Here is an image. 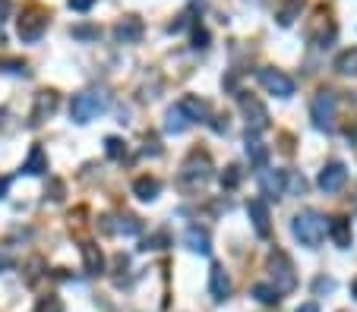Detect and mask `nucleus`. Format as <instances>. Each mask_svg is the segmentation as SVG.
Segmentation results:
<instances>
[{"label":"nucleus","mask_w":357,"mask_h":312,"mask_svg":"<svg viewBox=\"0 0 357 312\" xmlns=\"http://www.w3.org/2000/svg\"><path fill=\"white\" fill-rule=\"evenodd\" d=\"M284 186H288V174L284 171H262L260 174V189L269 199H278L284 196Z\"/></svg>","instance_id":"11"},{"label":"nucleus","mask_w":357,"mask_h":312,"mask_svg":"<svg viewBox=\"0 0 357 312\" xmlns=\"http://www.w3.org/2000/svg\"><path fill=\"white\" fill-rule=\"evenodd\" d=\"M82 262H86V271H89V275H102L104 271V256L95 243H82Z\"/></svg>","instance_id":"17"},{"label":"nucleus","mask_w":357,"mask_h":312,"mask_svg":"<svg viewBox=\"0 0 357 312\" xmlns=\"http://www.w3.org/2000/svg\"><path fill=\"white\" fill-rule=\"evenodd\" d=\"M114 38L124 41V45H133V41L142 38V23L136 19V16H124V19L117 23V29H114Z\"/></svg>","instance_id":"14"},{"label":"nucleus","mask_w":357,"mask_h":312,"mask_svg":"<svg viewBox=\"0 0 357 312\" xmlns=\"http://www.w3.org/2000/svg\"><path fill=\"white\" fill-rule=\"evenodd\" d=\"M67 7L73 10V13H89V10L95 7V0H67Z\"/></svg>","instance_id":"31"},{"label":"nucleus","mask_w":357,"mask_h":312,"mask_svg":"<svg viewBox=\"0 0 357 312\" xmlns=\"http://www.w3.org/2000/svg\"><path fill=\"white\" fill-rule=\"evenodd\" d=\"M117 231H124V233H139V221H136V218H124V221L117 224Z\"/></svg>","instance_id":"32"},{"label":"nucleus","mask_w":357,"mask_h":312,"mask_svg":"<svg viewBox=\"0 0 357 312\" xmlns=\"http://www.w3.org/2000/svg\"><path fill=\"white\" fill-rule=\"evenodd\" d=\"M247 215H250V221H253V231L260 233V237H269V205H266V199L250 202V205H247Z\"/></svg>","instance_id":"13"},{"label":"nucleus","mask_w":357,"mask_h":312,"mask_svg":"<svg viewBox=\"0 0 357 312\" xmlns=\"http://www.w3.org/2000/svg\"><path fill=\"white\" fill-rule=\"evenodd\" d=\"M300 10H304V0H284L282 7H278V13H276L278 25H282V29H288V25L300 16Z\"/></svg>","instance_id":"21"},{"label":"nucleus","mask_w":357,"mask_h":312,"mask_svg":"<svg viewBox=\"0 0 357 312\" xmlns=\"http://www.w3.org/2000/svg\"><path fill=\"white\" fill-rule=\"evenodd\" d=\"M193 48H196V51L209 48V32L202 29V25H196V29H193Z\"/></svg>","instance_id":"29"},{"label":"nucleus","mask_w":357,"mask_h":312,"mask_svg":"<svg viewBox=\"0 0 357 312\" xmlns=\"http://www.w3.org/2000/svg\"><path fill=\"white\" fill-rule=\"evenodd\" d=\"M7 189H10V177H0V199L7 196Z\"/></svg>","instance_id":"35"},{"label":"nucleus","mask_w":357,"mask_h":312,"mask_svg":"<svg viewBox=\"0 0 357 312\" xmlns=\"http://www.w3.org/2000/svg\"><path fill=\"white\" fill-rule=\"evenodd\" d=\"M177 107L186 114V120L190 123H196V120H202L206 117V101H200L196 95H186V98H180L177 101Z\"/></svg>","instance_id":"20"},{"label":"nucleus","mask_w":357,"mask_h":312,"mask_svg":"<svg viewBox=\"0 0 357 312\" xmlns=\"http://www.w3.org/2000/svg\"><path fill=\"white\" fill-rule=\"evenodd\" d=\"M0 70L3 73H26V63L23 60H0Z\"/></svg>","instance_id":"30"},{"label":"nucleus","mask_w":357,"mask_h":312,"mask_svg":"<svg viewBox=\"0 0 357 312\" xmlns=\"http://www.w3.org/2000/svg\"><path fill=\"white\" fill-rule=\"evenodd\" d=\"M298 312H320V306H316V303H304Z\"/></svg>","instance_id":"36"},{"label":"nucleus","mask_w":357,"mask_h":312,"mask_svg":"<svg viewBox=\"0 0 357 312\" xmlns=\"http://www.w3.org/2000/svg\"><path fill=\"white\" fill-rule=\"evenodd\" d=\"M104 107H108V98H104L102 92H79V95L73 98V104H70V117H73L76 123H89L98 114H104Z\"/></svg>","instance_id":"2"},{"label":"nucleus","mask_w":357,"mask_h":312,"mask_svg":"<svg viewBox=\"0 0 357 312\" xmlns=\"http://www.w3.org/2000/svg\"><path fill=\"white\" fill-rule=\"evenodd\" d=\"M326 227H329V221L320 215V211H300V215L291 221V231H294V237H298L300 243L307 246V249H316V246L322 243V237H326Z\"/></svg>","instance_id":"1"},{"label":"nucleus","mask_w":357,"mask_h":312,"mask_svg":"<svg viewBox=\"0 0 357 312\" xmlns=\"http://www.w3.org/2000/svg\"><path fill=\"white\" fill-rule=\"evenodd\" d=\"M335 107H338V101H335L332 92H320V95H316V101H313V107H310L313 127L322 129V133H332V127H335Z\"/></svg>","instance_id":"4"},{"label":"nucleus","mask_w":357,"mask_h":312,"mask_svg":"<svg viewBox=\"0 0 357 312\" xmlns=\"http://www.w3.org/2000/svg\"><path fill=\"white\" fill-rule=\"evenodd\" d=\"M184 243L193 249V253H200V256H209L212 253V243H209V233L206 231H200V227H186V233H184Z\"/></svg>","instance_id":"16"},{"label":"nucleus","mask_w":357,"mask_h":312,"mask_svg":"<svg viewBox=\"0 0 357 312\" xmlns=\"http://www.w3.org/2000/svg\"><path fill=\"white\" fill-rule=\"evenodd\" d=\"M345 180H348V167H345L342 161H332L320 171V180H316V183H320L322 193H338L345 186Z\"/></svg>","instance_id":"8"},{"label":"nucleus","mask_w":357,"mask_h":312,"mask_svg":"<svg viewBox=\"0 0 357 312\" xmlns=\"http://www.w3.org/2000/svg\"><path fill=\"white\" fill-rule=\"evenodd\" d=\"M23 171L32 174V177H38V174L48 171V155H45V149H41V145H32L29 158H26V164H23Z\"/></svg>","instance_id":"18"},{"label":"nucleus","mask_w":357,"mask_h":312,"mask_svg":"<svg viewBox=\"0 0 357 312\" xmlns=\"http://www.w3.org/2000/svg\"><path fill=\"white\" fill-rule=\"evenodd\" d=\"M186 127H190V120H186V114L174 104L171 111H168V117H164V129H168V133H184Z\"/></svg>","instance_id":"23"},{"label":"nucleus","mask_w":357,"mask_h":312,"mask_svg":"<svg viewBox=\"0 0 357 312\" xmlns=\"http://www.w3.org/2000/svg\"><path fill=\"white\" fill-rule=\"evenodd\" d=\"M10 7H13L10 0H0V23H3V19H7V16H10Z\"/></svg>","instance_id":"34"},{"label":"nucleus","mask_w":357,"mask_h":312,"mask_svg":"<svg viewBox=\"0 0 357 312\" xmlns=\"http://www.w3.org/2000/svg\"><path fill=\"white\" fill-rule=\"evenodd\" d=\"M335 70L342 76H357V48H348L335 57Z\"/></svg>","instance_id":"22"},{"label":"nucleus","mask_w":357,"mask_h":312,"mask_svg":"<svg viewBox=\"0 0 357 312\" xmlns=\"http://www.w3.org/2000/svg\"><path fill=\"white\" fill-rule=\"evenodd\" d=\"M7 262H10V259H7V256H0V265H7Z\"/></svg>","instance_id":"38"},{"label":"nucleus","mask_w":357,"mask_h":312,"mask_svg":"<svg viewBox=\"0 0 357 312\" xmlns=\"http://www.w3.org/2000/svg\"><path fill=\"white\" fill-rule=\"evenodd\" d=\"M260 82H262V89L269 92V95H276V98H291L294 95V79L291 76H284L282 70H260Z\"/></svg>","instance_id":"5"},{"label":"nucleus","mask_w":357,"mask_h":312,"mask_svg":"<svg viewBox=\"0 0 357 312\" xmlns=\"http://www.w3.org/2000/svg\"><path fill=\"white\" fill-rule=\"evenodd\" d=\"M104 152H108L111 161H120V158L127 155V142L117 139V136H108V139H104Z\"/></svg>","instance_id":"26"},{"label":"nucleus","mask_w":357,"mask_h":312,"mask_svg":"<svg viewBox=\"0 0 357 312\" xmlns=\"http://www.w3.org/2000/svg\"><path fill=\"white\" fill-rule=\"evenodd\" d=\"M247 158H250L253 164H266V158H269L266 145H262V142H256L250 133H247Z\"/></svg>","instance_id":"25"},{"label":"nucleus","mask_w":357,"mask_h":312,"mask_svg":"<svg viewBox=\"0 0 357 312\" xmlns=\"http://www.w3.org/2000/svg\"><path fill=\"white\" fill-rule=\"evenodd\" d=\"M332 287H335V284L329 281V278H320V281L313 284V290H316V293H322V290H326V293H329V290H332Z\"/></svg>","instance_id":"33"},{"label":"nucleus","mask_w":357,"mask_h":312,"mask_svg":"<svg viewBox=\"0 0 357 312\" xmlns=\"http://www.w3.org/2000/svg\"><path fill=\"white\" fill-rule=\"evenodd\" d=\"M35 312H64V303H60L57 297H45L35 306Z\"/></svg>","instance_id":"28"},{"label":"nucleus","mask_w":357,"mask_h":312,"mask_svg":"<svg viewBox=\"0 0 357 312\" xmlns=\"http://www.w3.org/2000/svg\"><path fill=\"white\" fill-rule=\"evenodd\" d=\"M209 171H212V164H209V158L206 155H200V152H193L190 155V161L184 164V183H190V186H196V183H206L209 180Z\"/></svg>","instance_id":"9"},{"label":"nucleus","mask_w":357,"mask_h":312,"mask_svg":"<svg viewBox=\"0 0 357 312\" xmlns=\"http://www.w3.org/2000/svg\"><path fill=\"white\" fill-rule=\"evenodd\" d=\"M269 275H272V287L278 290V293H288V290L298 287V278H294V265H291V259L282 253V249H276V253L269 256Z\"/></svg>","instance_id":"3"},{"label":"nucleus","mask_w":357,"mask_h":312,"mask_svg":"<svg viewBox=\"0 0 357 312\" xmlns=\"http://www.w3.org/2000/svg\"><path fill=\"white\" fill-rule=\"evenodd\" d=\"M57 111V92H38L35 107H32V127H38L41 120H48Z\"/></svg>","instance_id":"12"},{"label":"nucleus","mask_w":357,"mask_h":312,"mask_svg":"<svg viewBox=\"0 0 357 312\" xmlns=\"http://www.w3.org/2000/svg\"><path fill=\"white\" fill-rule=\"evenodd\" d=\"M253 297L260 300V303H266V306H276L278 300H282V293H278L272 284H253Z\"/></svg>","instance_id":"24"},{"label":"nucleus","mask_w":357,"mask_h":312,"mask_svg":"<svg viewBox=\"0 0 357 312\" xmlns=\"http://www.w3.org/2000/svg\"><path fill=\"white\" fill-rule=\"evenodd\" d=\"M351 293H354V297H357V278H354V284H351Z\"/></svg>","instance_id":"37"},{"label":"nucleus","mask_w":357,"mask_h":312,"mask_svg":"<svg viewBox=\"0 0 357 312\" xmlns=\"http://www.w3.org/2000/svg\"><path fill=\"white\" fill-rule=\"evenodd\" d=\"M238 183H240V171H238V167H234V164L224 167V171H222V186H224V189H234Z\"/></svg>","instance_id":"27"},{"label":"nucleus","mask_w":357,"mask_h":312,"mask_svg":"<svg viewBox=\"0 0 357 312\" xmlns=\"http://www.w3.org/2000/svg\"><path fill=\"white\" fill-rule=\"evenodd\" d=\"M48 29V13L45 10H29V13L19 19V38L23 41H38Z\"/></svg>","instance_id":"7"},{"label":"nucleus","mask_w":357,"mask_h":312,"mask_svg":"<svg viewBox=\"0 0 357 312\" xmlns=\"http://www.w3.org/2000/svg\"><path fill=\"white\" fill-rule=\"evenodd\" d=\"M231 275L224 271L222 265H212V271H209V290H212V300L215 303H224V300L231 297Z\"/></svg>","instance_id":"10"},{"label":"nucleus","mask_w":357,"mask_h":312,"mask_svg":"<svg viewBox=\"0 0 357 312\" xmlns=\"http://www.w3.org/2000/svg\"><path fill=\"white\" fill-rule=\"evenodd\" d=\"M326 233L329 237H332V243L338 246V249H348L351 246V221L348 218H332V221H329V227H326Z\"/></svg>","instance_id":"15"},{"label":"nucleus","mask_w":357,"mask_h":312,"mask_svg":"<svg viewBox=\"0 0 357 312\" xmlns=\"http://www.w3.org/2000/svg\"><path fill=\"white\" fill-rule=\"evenodd\" d=\"M158 189H162V183H158L155 177H139L133 183L136 199H142V202H155L158 199Z\"/></svg>","instance_id":"19"},{"label":"nucleus","mask_w":357,"mask_h":312,"mask_svg":"<svg viewBox=\"0 0 357 312\" xmlns=\"http://www.w3.org/2000/svg\"><path fill=\"white\" fill-rule=\"evenodd\" d=\"M240 107H244V114H247V133L253 136V133H262V129L269 127V111L262 107L260 101H256L253 95H240Z\"/></svg>","instance_id":"6"}]
</instances>
